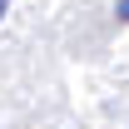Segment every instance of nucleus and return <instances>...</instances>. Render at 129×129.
<instances>
[{
	"label": "nucleus",
	"instance_id": "f03ea898",
	"mask_svg": "<svg viewBox=\"0 0 129 129\" xmlns=\"http://www.w3.org/2000/svg\"><path fill=\"white\" fill-rule=\"evenodd\" d=\"M5 5H10V0H0V15H5Z\"/></svg>",
	"mask_w": 129,
	"mask_h": 129
},
{
	"label": "nucleus",
	"instance_id": "f257e3e1",
	"mask_svg": "<svg viewBox=\"0 0 129 129\" xmlns=\"http://www.w3.org/2000/svg\"><path fill=\"white\" fill-rule=\"evenodd\" d=\"M114 15H119V20H129V0H119V10H114Z\"/></svg>",
	"mask_w": 129,
	"mask_h": 129
}]
</instances>
